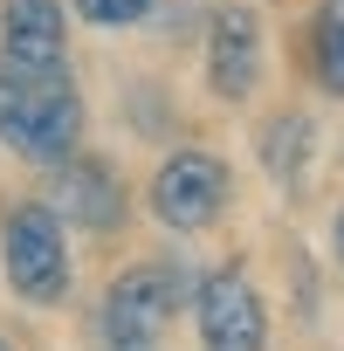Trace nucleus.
<instances>
[{"instance_id": "nucleus-5", "label": "nucleus", "mask_w": 344, "mask_h": 351, "mask_svg": "<svg viewBox=\"0 0 344 351\" xmlns=\"http://www.w3.org/2000/svg\"><path fill=\"white\" fill-rule=\"evenodd\" d=\"M221 207H228V172H221V158H207V152H172V158L158 165L151 214H158L165 228L193 234V228H207Z\"/></svg>"}, {"instance_id": "nucleus-10", "label": "nucleus", "mask_w": 344, "mask_h": 351, "mask_svg": "<svg viewBox=\"0 0 344 351\" xmlns=\"http://www.w3.org/2000/svg\"><path fill=\"white\" fill-rule=\"evenodd\" d=\"M303 145H310V124L303 117H282L269 131V165H275V180H289V172L303 165Z\"/></svg>"}, {"instance_id": "nucleus-11", "label": "nucleus", "mask_w": 344, "mask_h": 351, "mask_svg": "<svg viewBox=\"0 0 344 351\" xmlns=\"http://www.w3.org/2000/svg\"><path fill=\"white\" fill-rule=\"evenodd\" d=\"M76 14L97 21V28H124V21H145L151 0H76Z\"/></svg>"}, {"instance_id": "nucleus-9", "label": "nucleus", "mask_w": 344, "mask_h": 351, "mask_svg": "<svg viewBox=\"0 0 344 351\" xmlns=\"http://www.w3.org/2000/svg\"><path fill=\"white\" fill-rule=\"evenodd\" d=\"M317 83L344 97V0H323L317 14Z\"/></svg>"}, {"instance_id": "nucleus-1", "label": "nucleus", "mask_w": 344, "mask_h": 351, "mask_svg": "<svg viewBox=\"0 0 344 351\" xmlns=\"http://www.w3.org/2000/svg\"><path fill=\"white\" fill-rule=\"evenodd\" d=\"M76 131H83V104L62 69H21V62L0 69V145L62 165L76 152Z\"/></svg>"}, {"instance_id": "nucleus-7", "label": "nucleus", "mask_w": 344, "mask_h": 351, "mask_svg": "<svg viewBox=\"0 0 344 351\" xmlns=\"http://www.w3.org/2000/svg\"><path fill=\"white\" fill-rule=\"evenodd\" d=\"M0 35H8V62L62 69V8L56 0H8L0 8Z\"/></svg>"}, {"instance_id": "nucleus-3", "label": "nucleus", "mask_w": 344, "mask_h": 351, "mask_svg": "<svg viewBox=\"0 0 344 351\" xmlns=\"http://www.w3.org/2000/svg\"><path fill=\"white\" fill-rule=\"evenodd\" d=\"M0 255H8V282L28 303H56L69 289V248L49 207H21L8 214V234H0Z\"/></svg>"}, {"instance_id": "nucleus-12", "label": "nucleus", "mask_w": 344, "mask_h": 351, "mask_svg": "<svg viewBox=\"0 0 344 351\" xmlns=\"http://www.w3.org/2000/svg\"><path fill=\"white\" fill-rule=\"evenodd\" d=\"M337 262H344V214H337Z\"/></svg>"}, {"instance_id": "nucleus-4", "label": "nucleus", "mask_w": 344, "mask_h": 351, "mask_svg": "<svg viewBox=\"0 0 344 351\" xmlns=\"http://www.w3.org/2000/svg\"><path fill=\"white\" fill-rule=\"evenodd\" d=\"M193 310H200L207 351H269V317H262V296L241 269H214L193 289Z\"/></svg>"}, {"instance_id": "nucleus-8", "label": "nucleus", "mask_w": 344, "mask_h": 351, "mask_svg": "<svg viewBox=\"0 0 344 351\" xmlns=\"http://www.w3.org/2000/svg\"><path fill=\"white\" fill-rule=\"evenodd\" d=\"M56 207L69 214V221H83V228H117V214H124V193H117V180L103 165H90V158H76V165H62L56 172Z\"/></svg>"}, {"instance_id": "nucleus-6", "label": "nucleus", "mask_w": 344, "mask_h": 351, "mask_svg": "<svg viewBox=\"0 0 344 351\" xmlns=\"http://www.w3.org/2000/svg\"><path fill=\"white\" fill-rule=\"evenodd\" d=\"M207 76L228 104H241L262 76V21L248 8H221L214 28H207Z\"/></svg>"}, {"instance_id": "nucleus-2", "label": "nucleus", "mask_w": 344, "mask_h": 351, "mask_svg": "<svg viewBox=\"0 0 344 351\" xmlns=\"http://www.w3.org/2000/svg\"><path fill=\"white\" fill-rule=\"evenodd\" d=\"M180 296H186V276L172 262L117 276L110 296H103V344L110 351H158V330H165L172 310H180Z\"/></svg>"}]
</instances>
